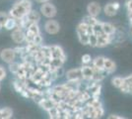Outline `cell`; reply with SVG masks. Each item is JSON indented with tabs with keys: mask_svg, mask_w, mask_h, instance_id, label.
Instances as JSON below:
<instances>
[{
	"mask_svg": "<svg viewBox=\"0 0 132 119\" xmlns=\"http://www.w3.org/2000/svg\"><path fill=\"white\" fill-rule=\"evenodd\" d=\"M119 89H120V91L122 92V93H128V94H132V87L127 85L126 82H125V80H124V83L122 85V86H121Z\"/></svg>",
	"mask_w": 132,
	"mask_h": 119,
	"instance_id": "f1b7e54d",
	"label": "cell"
},
{
	"mask_svg": "<svg viewBox=\"0 0 132 119\" xmlns=\"http://www.w3.org/2000/svg\"><path fill=\"white\" fill-rule=\"evenodd\" d=\"M1 28H3V26H2L1 24H0V30H1Z\"/></svg>",
	"mask_w": 132,
	"mask_h": 119,
	"instance_id": "b9f144b4",
	"label": "cell"
},
{
	"mask_svg": "<svg viewBox=\"0 0 132 119\" xmlns=\"http://www.w3.org/2000/svg\"><path fill=\"white\" fill-rule=\"evenodd\" d=\"M17 55L14 49H11V48H6V49H3L2 51L0 52V59L3 61L6 64H11V62H15V59H16Z\"/></svg>",
	"mask_w": 132,
	"mask_h": 119,
	"instance_id": "3957f363",
	"label": "cell"
},
{
	"mask_svg": "<svg viewBox=\"0 0 132 119\" xmlns=\"http://www.w3.org/2000/svg\"><path fill=\"white\" fill-rule=\"evenodd\" d=\"M36 35L37 34L33 33L32 31L26 30V43H34V39Z\"/></svg>",
	"mask_w": 132,
	"mask_h": 119,
	"instance_id": "83f0119b",
	"label": "cell"
},
{
	"mask_svg": "<svg viewBox=\"0 0 132 119\" xmlns=\"http://www.w3.org/2000/svg\"><path fill=\"white\" fill-rule=\"evenodd\" d=\"M131 34H132V30H131Z\"/></svg>",
	"mask_w": 132,
	"mask_h": 119,
	"instance_id": "f6af8a7d",
	"label": "cell"
},
{
	"mask_svg": "<svg viewBox=\"0 0 132 119\" xmlns=\"http://www.w3.org/2000/svg\"><path fill=\"white\" fill-rule=\"evenodd\" d=\"M54 72V74H55V75H56V78L57 79H59V78H61L62 75H64V69H63V68L62 67H60V68H56L53 71Z\"/></svg>",
	"mask_w": 132,
	"mask_h": 119,
	"instance_id": "d6a6232c",
	"label": "cell"
},
{
	"mask_svg": "<svg viewBox=\"0 0 132 119\" xmlns=\"http://www.w3.org/2000/svg\"><path fill=\"white\" fill-rule=\"evenodd\" d=\"M14 51H15L17 56H20V57H21V55H22L24 52L26 51V47L18 46V47H16V48H14Z\"/></svg>",
	"mask_w": 132,
	"mask_h": 119,
	"instance_id": "836d02e7",
	"label": "cell"
},
{
	"mask_svg": "<svg viewBox=\"0 0 132 119\" xmlns=\"http://www.w3.org/2000/svg\"><path fill=\"white\" fill-rule=\"evenodd\" d=\"M65 76L67 80H75V81H80L83 80V74H82V68H71L69 71H67L65 73Z\"/></svg>",
	"mask_w": 132,
	"mask_h": 119,
	"instance_id": "277c9868",
	"label": "cell"
},
{
	"mask_svg": "<svg viewBox=\"0 0 132 119\" xmlns=\"http://www.w3.org/2000/svg\"><path fill=\"white\" fill-rule=\"evenodd\" d=\"M39 11L40 13L44 15V17L46 18H53L56 16L57 14V9L52 3H50V1L48 2H45V3H43L40 5V8H39Z\"/></svg>",
	"mask_w": 132,
	"mask_h": 119,
	"instance_id": "7a4b0ae2",
	"label": "cell"
},
{
	"mask_svg": "<svg viewBox=\"0 0 132 119\" xmlns=\"http://www.w3.org/2000/svg\"><path fill=\"white\" fill-rule=\"evenodd\" d=\"M34 43L37 44V45H42L43 44V37L40 34H37L35 36V39H34Z\"/></svg>",
	"mask_w": 132,
	"mask_h": 119,
	"instance_id": "d590c367",
	"label": "cell"
},
{
	"mask_svg": "<svg viewBox=\"0 0 132 119\" xmlns=\"http://www.w3.org/2000/svg\"><path fill=\"white\" fill-rule=\"evenodd\" d=\"M112 5H113V7L116 8L117 11L120 9V4H119L118 2H112Z\"/></svg>",
	"mask_w": 132,
	"mask_h": 119,
	"instance_id": "ab89813d",
	"label": "cell"
},
{
	"mask_svg": "<svg viewBox=\"0 0 132 119\" xmlns=\"http://www.w3.org/2000/svg\"><path fill=\"white\" fill-rule=\"evenodd\" d=\"M56 105H57V103H56L53 99H51V98H44V99L39 103V107L43 108L46 112H47L50 109H51L52 107L56 106Z\"/></svg>",
	"mask_w": 132,
	"mask_h": 119,
	"instance_id": "8fae6325",
	"label": "cell"
},
{
	"mask_svg": "<svg viewBox=\"0 0 132 119\" xmlns=\"http://www.w3.org/2000/svg\"><path fill=\"white\" fill-rule=\"evenodd\" d=\"M78 40L82 45H89V36L87 33H83V32H77Z\"/></svg>",
	"mask_w": 132,
	"mask_h": 119,
	"instance_id": "7402d4cb",
	"label": "cell"
},
{
	"mask_svg": "<svg viewBox=\"0 0 132 119\" xmlns=\"http://www.w3.org/2000/svg\"><path fill=\"white\" fill-rule=\"evenodd\" d=\"M47 113H48L50 118L60 119V117H59V109H58L57 106H54V107H52L51 109H50V110L47 111Z\"/></svg>",
	"mask_w": 132,
	"mask_h": 119,
	"instance_id": "cb8c5ba5",
	"label": "cell"
},
{
	"mask_svg": "<svg viewBox=\"0 0 132 119\" xmlns=\"http://www.w3.org/2000/svg\"><path fill=\"white\" fill-rule=\"evenodd\" d=\"M103 30H104V33L108 35H114L116 32V28L109 22H103Z\"/></svg>",
	"mask_w": 132,
	"mask_h": 119,
	"instance_id": "e0dca14e",
	"label": "cell"
},
{
	"mask_svg": "<svg viewBox=\"0 0 132 119\" xmlns=\"http://www.w3.org/2000/svg\"><path fill=\"white\" fill-rule=\"evenodd\" d=\"M64 62H64L62 59H60V58H52V59H51V62H50V71H54L56 68L62 67Z\"/></svg>",
	"mask_w": 132,
	"mask_h": 119,
	"instance_id": "d6986e66",
	"label": "cell"
},
{
	"mask_svg": "<svg viewBox=\"0 0 132 119\" xmlns=\"http://www.w3.org/2000/svg\"><path fill=\"white\" fill-rule=\"evenodd\" d=\"M81 61H82V64L83 65H90L92 61H93V59L91 58L90 55L88 54H86V55H83L82 58H81Z\"/></svg>",
	"mask_w": 132,
	"mask_h": 119,
	"instance_id": "4dcf8cb0",
	"label": "cell"
},
{
	"mask_svg": "<svg viewBox=\"0 0 132 119\" xmlns=\"http://www.w3.org/2000/svg\"><path fill=\"white\" fill-rule=\"evenodd\" d=\"M9 18V14H7L5 12H0V24L4 27V24L7 21V19Z\"/></svg>",
	"mask_w": 132,
	"mask_h": 119,
	"instance_id": "1f68e13d",
	"label": "cell"
},
{
	"mask_svg": "<svg viewBox=\"0 0 132 119\" xmlns=\"http://www.w3.org/2000/svg\"><path fill=\"white\" fill-rule=\"evenodd\" d=\"M82 74L84 80H91L93 79V75L95 74V68H94L93 65L90 66V65H83L82 67Z\"/></svg>",
	"mask_w": 132,
	"mask_h": 119,
	"instance_id": "30bf717a",
	"label": "cell"
},
{
	"mask_svg": "<svg viewBox=\"0 0 132 119\" xmlns=\"http://www.w3.org/2000/svg\"><path fill=\"white\" fill-rule=\"evenodd\" d=\"M87 12H88L89 15L94 16V17H97L99 16L100 13L102 12V7L100 5L98 2H90L87 6Z\"/></svg>",
	"mask_w": 132,
	"mask_h": 119,
	"instance_id": "ba28073f",
	"label": "cell"
},
{
	"mask_svg": "<svg viewBox=\"0 0 132 119\" xmlns=\"http://www.w3.org/2000/svg\"><path fill=\"white\" fill-rule=\"evenodd\" d=\"M44 30L47 34L56 35L60 30V25L55 20H47L44 23Z\"/></svg>",
	"mask_w": 132,
	"mask_h": 119,
	"instance_id": "5b68a950",
	"label": "cell"
},
{
	"mask_svg": "<svg viewBox=\"0 0 132 119\" xmlns=\"http://www.w3.org/2000/svg\"><path fill=\"white\" fill-rule=\"evenodd\" d=\"M21 67V64H19V62H13L11 64H9V66H8V68H9V71L11 72L13 74H16L18 73V71H19V68Z\"/></svg>",
	"mask_w": 132,
	"mask_h": 119,
	"instance_id": "484cf974",
	"label": "cell"
},
{
	"mask_svg": "<svg viewBox=\"0 0 132 119\" xmlns=\"http://www.w3.org/2000/svg\"><path fill=\"white\" fill-rule=\"evenodd\" d=\"M97 42H98V36L92 34L89 38V45L93 47V48H96L97 47Z\"/></svg>",
	"mask_w": 132,
	"mask_h": 119,
	"instance_id": "f546056e",
	"label": "cell"
},
{
	"mask_svg": "<svg viewBox=\"0 0 132 119\" xmlns=\"http://www.w3.org/2000/svg\"><path fill=\"white\" fill-rule=\"evenodd\" d=\"M105 57L103 56H99V57H96L92 61V65L95 68V69H98V71H104L105 69Z\"/></svg>",
	"mask_w": 132,
	"mask_h": 119,
	"instance_id": "7c38bea8",
	"label": "cell"
},
{
	"mask_svg": "<svg viewBox=\"0 0 132 119\" xmlns=\"http://www.w3.org/2000/svg\"><path fill=\"white\" fill-rule=\"evenodd\" d=\"M83 22H85L86 24H88L90 26H94V25H96L97 23L99 22V20L97 19V17H94V16H91V15H87V16H85V17L82 19Z\"/></svg>",
	"mask_w": 132,
	"mask_h": 119,
	"instance_id": "603a6c76",
	"label": "cell"
},
{
	"mask_svg": "<svg viewBox=\"0 0 132 119\" xmlns=\"http://www.w3.org/2000/svg\"><path fill=\"white\" fill-rule=\"evenodd\" d=\"M11 38L16 44H23L24 42H26V32H24V30L21 28L14 29L12 31Z\"/></svg>",
	"mask_w": 132,
	"mask_h": 119,
	"instance_id": "8992f818",
	"label": "cell"
},
{
	"mask_svg": "<svg viewBox=\"0 0 132 119\" xmlns=\"http://www.w3.org/2000/svg\"><path fill=\"white\" fill-rule=\"evenodd\" d=\"M125 117H123V116H118V115H116V114H110V116H109V119H124Z\"/></svg>",
	"mask_w": 132,
	"mask_h": 119,
	"instance_id": "f35d334b",
	"label": "cell"
},
{
	"mask_svg": "<svg viewBox=\"0 0 132 119\" xmlns=\"http://www.w3.org/2000/svg\"><path fill=\"white\" fill-rule=\"evenodd\" d=\"M0 119H1V115H0Z\"/></svg>",
	"mask_w": 132,
	"mask_h": 119,
	"instance_id": "ee69618b",
	"label": "cell"
},
{
	"mask_svg": "<svg viewBox=\"0 0 132 119\" xmlns=\"http://www.w3.org/2000/svg\"><path fill=\"white\" fill-rule=\"evenodd\" d=\"M96 112H97V118H101L105 114V109L103 106H100V107L96 108Z\"/></svg>",
	"mask_w": 132,
	"mask_h": 119,
	"instance_id": "e575fe53",
	"label": "cell"
},
{
	"mask_svg": "<svg viewBox=\"0 0 132 119\" xmlns=\"http://www.w3.org/2000/svg\"><path fill=\"white\" fill-rule=\"evenodd\" d=\"M50 50H51V58H60L64 62L66 61V55L63 49L58 45H52L50 46Z\"/></svg>",
	"mask_w": 132,
	"mask_h": 119,
	"instance_id": "9c48e42d",
	"label": "cell"
},
{
	"mask_svg": "<svg viewBox=\"0 0 132 119\" xmlns=\"http://www.w3.org/2000/svg\"><path fill=\"white\" fill-rule=\"evenodd\" d=\"M27 30L32 31V32L35 33V34H40V30H39V23H32V24L29 26V28H28Z\"/></svg>",
	"mask_w": 132,
	"mask_h": 119,
	"instance_id": "4316f807",
	"label": "cell"
},
{
	"mask_svg": "<svg viewBox=\"0 0 132 119\" xmlns=\"http://www.w3.org/2000/svg\"><path fill=\"white\" fill-rule=\"evenodd\" d=\"M114 35H108L104 33V34L98 36V42H97V47L98 48H105L108 45H110L112 42Z\"/></svg>",
	"mask_w": 132,
	"mask_h": 119,
	"instance_id": "52a82bcc",
	"label": "cell"
},
{
	"mask_svg": "<svg viewBox=\"0 0 132 119\" xmlns=\"http://www.w3.org/2000/svg\"><path fill=\"white\" fill-rule=\"evenodd\" d=\"M124 80L125 79L124 78H121V76H113L112 79H111V85H113L116 88H120L122 85L124 83Z\"/></svg>",
	"mask_w": 132,
	"mask_h": 119,
	"instance_id": "44dd1931",
	"label": "cell"
},
{
	"mask_svg": "<svg viewBox=\"0 0 132 119\" xmlns=\"http://www.w3.org/2000/svg\"><path fill=\"white\" fill-rule=\"evenodd\" d=\"M29 10L25 7V5L22 3L21 0H18L16 3L13 5L10 11H9V16L15 18V19H21V18L25 17L29 13Z\"/></svg>",
	"mask_w": 132,
	"mask_h": 119,
	"instance_id": "6da1fadb",
	"label": "cell"
},
{
	"mask_svg": "<svg viewBox=\"0 0 132 119\" xmlns=\"http://www.w3.org/2000/svg\"><path fill=\"white\" fill-rule=\"evenodd\" d=\"M27 18L31 23H39L40 20V14L36 10H31L27 14Z\"/></svg>",
	"mask_w": 132,
	"mask_h": 119,
	"instance_id": "2e32d148",
	"label": "cell"
},
{
	"mask_svg": "<svg viewBox=\"0 0 132 119\" xmlns=\"http://www.w3.org/2000/svg\"><path fill=\"white\" fill-rule=\"evenodd\" d=\"M12 85H13L14 89H15L17 92H19V93H21L25 88H27V86H26V82H25V81H23V80H20V79H16L15 80H13Z\"/></svg>",
	"mask_w": 132,
	"mask_h": 119,
	"instance_id": "9a60e30c",
	"label": "cell"
},
{
	"mask_svg": "<svg viewBox=\"0 0 132 119\" xmlns=\"http://www.w3.org/2000/svg\"><path fill=\"white\" fill-rule=\"evenodd\" d=\"M0 90H1V85H0Z\"/></svg>",
	"mask_w": 132,
	"mask_h": 119,
	"instance_id": "7bdbcfd3",
	"label": "cell"
},
{
	"mask_svg": "<svg viewBox=\"0 0 132 119\" xmlns=\"http://www.w3.org/2000/svg\"><path fill=\"white\" fill-rule=\"evenodd\" d=\"M104 12H105V14L106 15V16H109V17H113V16H116V15L117 10L113 7L112 2H111V3L106 4V5L104 7Z\"/></svg>",
	"mask_w": 132,
	"mask_h": 119,
	"instance_id": "ac0fdd59",
	"label": "cell"
},
{
	"mask_svg": "<svg viewBox=\"0 0 132 119\" xmlns=\"http://www.w3.org/2000/svg\"><path fill=\"white\" fill-rule=\"evenodd\" d=\"M116 69V64L112 60H110L109 58L105 59V71L109 74L114 73V71Z\"/></svg>",
	"mask_w": 132,
	"mask_h": 119,
	"instance_id": "4fadbf2b",
	"label": "cell"
},
{
	"mask_svg": "<svg viewBox=\"0 0 132 119\" xmlns=\"http://www.w3.org/2000/svg\"><path fill=\"white\" fill-rule=\"evenodd\" d=\"M124 79H125V82H126L127 85L132 87V74L127 75L126 78H124Z\"/></svg>",
	"mask_w": 132,
	"mask_h": 119,
	"instance_id": "74e56055",
	"label": "cell"
},
{
	"mask_svg": "<svg viewBox=\"0 0 132 119\" xmlns=\"http://www.w3.org/2000/svg\"><path fill=\"white\" fill-rule=\"evenodd\" d=\"M17 25H18V22H17V19L9 16V18L7 19V21L4 24V28L8 31H13L14 29L17 28Z\"/></svg>",
	"mask_w": 132,
	"mask_h": 119,
	"instance_id": "5bb4252c",
	"label": "cell"
},
{
	"mask_svg": "<svg viewBox=\"0 0 132 119\" xmlns=\"http://www.w3.org/2000/svg\"><path fill=\"white\" fill-rule=\"evenodd\" d=\"M6 78V71L3 67L0 66V81H2Z\"/></svg>",
	"mask_w": 132,
	"mask_h": 119,
	"instance_id": "8d00e7d4",
	"label": "cell"
},
{
	"mask_svg": "<svg viewBox=\"0 0 132 119\" xmlns=\"http://www.w3.org/2000/svg\"><path fill=\"white\" fill-rule=\"evenodd\" d=\"M93 30H94V34L96 35V36H100V35L104 34V30H103V22L99 21L96 25H94Z\"/></svg>",
	"mask_w": 132,
	"mask_h": 119,
	"instance_id": "d4e9b609",
	"label": "cell"
},
{
	"mask_svg": "<svg viewBox=\"0 0 132 119\" xmlns=\"http://www.w3.org/2000/svg\"><path fill=\"white\" fill-rule=\"evenodd\" d=\"M36 1L39 3H45V2H48L50 0H36Z\"/></svg>",
	"mask_w": 132,
	"mask_h": 119,
	"instance_id": "60d3db41",
	"label": "cell"
},
{
	"mask_svg": "<svg viewBox=\"0 0 132 119\" xmlns=\"http://www.w3.org/2000/svg\"><path fill=\"white\" fill-rule=\"evenodd\" d=\"M1 119H9L13 116V110L10 107H4L0 109Z\"/></svg>",
	"mask_w": 132,
	"mask_h": 119,
	"instance_id": "ffe728a7",
	"label": "cell"
}]
</instances>
